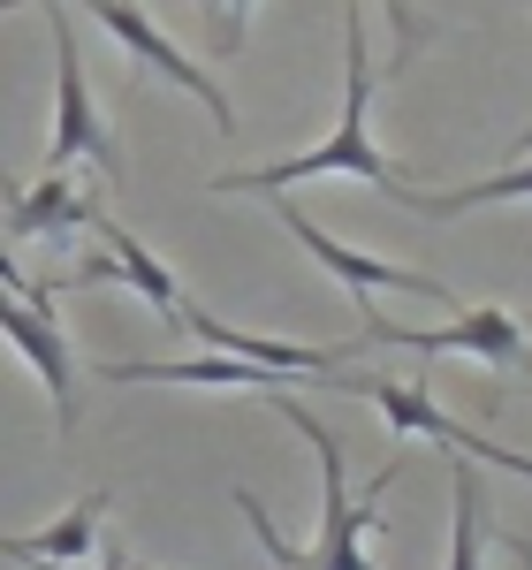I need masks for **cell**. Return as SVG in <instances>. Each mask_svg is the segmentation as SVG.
<instances>
[{
	"label": "cell",
	"instance_id": "cell-1",
	"mask_svg": "<svg viewBox=\"0 0 532 570\" xmlns=\"http://www.w3.org/2000/svg\"><path fill=\"white\" fill-rule=\"evenodd\" d=\"M343 107H335V122H327V137L312 145V153H289V160H266V168H228V176H214V190L221 198H282L289 183H327V176H357L373 183L381 198H396L403 176L396 160L373 145V69H365V0H343Z\"/></svg>",
	"mask_w": 532,
	"mask_h": 570
},
{
	"label": "cell",
	"instance_id": "cell-2",
	"mask_svg": "<svg viewBox=\"0 0 532 570\" xmlns=\"http://www.w3.org/2000/svg\"><path fill=\"white\" fill-rule=\"evenodd\" d=\"M266 403H274V419H289L297 441L319 456V532H312V548H305V570H381V502H388V487L403 480V464H381V472L365 480V502H357L351 472H343V441L327 434L289 389H266Z\"/></svg>",
	"mask_w": 532,
	"mask_h": 570
},
{
	"label": "cell",
	"instance_id": "cell-3",
	"mask_svg": "<svg viewBox=\"0 0 532 570\" xmlns=\"http://www.w3.org/2000/svg\"><path fill=\"white\" fill-rule=\"evenodd\" d=\"M53 282H23L16 266L0 259V343L16 351V365H31V381L53 403V426L69 441L77 426V343L61 335V312H53Z\"/></svg>",
	"mask_w": 532,
	"mask_h": 570
},
{
	"label": "cell",
	"instance_id": "cell-4",
	"mask_svg": "<svg viewBox=\"0 0 532 570\" xmlns=\"http://www.w3.org/2000/svg\"><path fill=\"white\" fill-rule=\"evenodd\" d=\"M46 39H53V137H46L39 176H69L77 160H91L99 176H122V145L107 137V115L85 85V53H77V31L61 23V0H46Z\"/></svg>",
	"mask_w": 532,
	"mask_h": 570
},
{
	"label": "cell",
	"instance_id": "cell-5",
	"mask_svg": "<svg viewBox=\"0 0 532 570\" xmlns=\"http://www.w3.org/2000/svg\"><path fill=\"white\" fill-rule=\"evenodd\" d=\"M357 343L381 351H411V357H480L487 373H532V335L518 327L510 305H456L449 327H396V320H365Z\"/></svg>",
	"mask_w": 532,
	"mask_h": 570
},
{
	"label": "cell",
	"instance_id": "cell-6",
	"mask_svg": "<svg viewBox=\"0 0 532 570\" xmlns=\"http://www.w3.org/2000/svg\"><path fill=\"white\" fill-rule=\"evenodd\" d=\"M77 8H85V16H91V23H99L115 46H122V61H137V77H160V85H176L183 99H198V107H206V122H214L221 137L236 130L228 91L214 85V77H206V69H198V61H190V53H183V46L168 39V31H160V23H152L137 0H77Z\"/></svg>",
	"mask_w": 532,
	"mask_h": 570
},
{
	"label": "cell",
	"instance_id": "cell-7",
	"mask_svg": "<svg viewBox=\"0 0 532 570\" xmlns=\"http://www.w3.org/2000/svg\"><path fill=\"white\" fill-rule=\"evenodd\" d=\"M99 252H91L77 274H53V289L61 297H77V289H130L137 305H152L168 327H183V312H190V289H183L176 274H168V259L137 236V228H122V220H107L99 214Z\"/></svg>",
	"mask_w": 532,
	"mask_h": 570
},
{
	"label": "cell",
	"instance_id": "cell-8",
	"mask_svg": "<svg viewBox=\"0 0 532 570\" xmlns=\"http://www.w3.org/2000/svg\"><path fill=\"white\" fill-rule=\"evenodd\" d=\"M274 214H282V228H289L312 259H319L335 282H343V289H351L357 305H365V297H381V289H396V297H426V305H464L442 274H426V266H396V259H373V252H357V244H343V236H327V228H319L305 206H289V198H274Z\"/></svg>",
	"mask_w": 532,
	"mask_h": 570
},
{
	"label": "cell",
	"instance_id": "cell-9",
	"mask_svg": "<svg viewBox=\"0 0 532 570\" xmlns=\"http://www.w3.org/2000/svg\"><path fill=\"white\" fill-rule=\"evenodd\" d=\"M0 228H8V244H69L77 228H99V198L69 176H39L31 190H8V168H0Z\"/></svg>",
	"mask_w": 532,
	"mask_h": 570
},
{
	"label": "cell",
	"instance_id": "cell-10",
	"mask_svg": "<svg viewBox=\"0 0 532 570\" xmlns=\"http://www.w3.org/2000/svg\"><path fill=\"white\" fill-rule=\"evenodd\" d=\"M115 389H228V395H266V389H289L274 365H244V357H228V351H206V357H190V365H99Z\"/></svg>",
	"mask_w": 532,
	"mask_h": 570
},
{
	"label": "cell",
	"instance_id": "cell-11",
	"mask_svg": "<svg viewBox=\"0 0 532 570\" xmlns=\"http://www.w3.org/2000/svg\"><path fill=\"white\" fill-rule=\"evenodd\" d=\"M99 525H107V487H91L85 502H69V510L39 532H16V540L0 532V556H8V563H99V556H107Z\"/></svg>",
	"mask_w": 532,
	"mask_h": 570
},
{
	"label": "cell",
	"instance_id": "cell-12",
	"mask_svg": "<svg viewBox=\"0 0 532 570\" xmlns=\"http://www.w3.org/2000/svg\"><path fill=\"white\" fill-rule=\"evenodd\" d=\"M312 389H335V395H357V403H373V411H381L396 434H426V441H449V434H456V419H449L434 395L411 389V381H388V373H343V365H335V373H319Z\"/></svg>",
	"mask_w": 532,
	"mask_h": 570
},
{
	"label": "cell",
	"instance_id": "cell-13",
	"mask_svg": "<svg viewBox=\"0 0 532 570\" xmlns=\"http://www.w3.org/2000/svg\"><path fill=\"white\" fill-rule=\"evenodd\" d=\"M442 570H487V487H480V464L464 449H449V563Z\"/></svg>",
	"mask_w": 532,
	"mask_h": 570
},
{
	"label": "cell",
	"instance_id": "cell-14",
	"mask_svg": "<svg viewBox=\"0 0 532 570\" xmlns=\"http://www.w3.org/2000/svg\"><path fill=\"white\" fill-rule=\"evenodd\" d=\"M525 198H532V160L502 168V176H480V183H456V190H434V198L396 190V206H411L426 220H456V214H480V206H525Z\"/></svg>",
	"mask_w": 532,
	"mask_h": 570
},
{
	"label": "cell",
	"instance_id": "cell-15",
	"mask_svg": "<svg viewBox=\"0 0 532 570\" xmlns=\"http://www.w3.org/2000/svg\"><path fill=\"white\" fill-rule=\"evenodd\" d=\"M449 449H464L472 464H494V472H510V480H532V456H525V449H510V441H487L480 426H464V419H456Z\"/></svg>",
	"mask_w": 532,
	"mask_h": 570
},
{
	"label": "cell",
	"instance_id": "cell-16",
	"mask_svg": "<svg viewBox=\"0 0 532 570\" xmlns=\"http://www.w3.org/2000/svg\"><path fill=\"white\" fill-rule=\"evenodd\" d=\"M198 8H206V46L228 61V53L244 46V31H252V8H259V0H198Z\"/></svg>",
	"mask_w": 532,
	"mask_h": 570
},
{
	"label": "cell",
	"instance_id": "cell-17",
	"mask_svg": "<svg viewBox=\"0 0 532 570\" xmlns=\"http://www.w3.org/2000/svg\"><path fill=\"white\" fill-rule=\"evenodd\" d=\"M236 510H244V525L259 532V548L274 556V570H305V556H297V548H289L282 532H274V518H266V502H259V494H244V487H236Z\"/></svg>",
	"mask_w": 532,
	"mask_h": 570
},
{
	"label": "cell",
	"instance_id": "cell-18",
	"mask_svg": "<svg viewBox=\"0 0 532 570\" xmlns=\"http://www.w3.org/2000/svg\"><path fill=\"white\" fill-rule=\"evenodd\" d=\"M381 16H388V39H396V61H388V69H403V61L418 53V39H434V23L418 31V16H411V0H381Z\"/></svg>",
	"mask_w": 532,
	"mask_h": 570
},
{
	"label": "cell",
	"instance_id": "cell-19",
	"mask_svg": "<svg viewBox=\"0 0 532 570\" xmlns=\"http://www.w3.org/2000/svg\"><path fill=\"white\" fill-rule=\"evenodd\" d=\"M510 556H518V563L532 570V540H525V532H518V540H510Z\"/></svg>",
	"mask_w": 532,
	"mask_h": 570
},
{
	"label": "cell",
	"instance_id": "cell-20",
	"mask_svg": "<svg viewBox=\"0 0 532 570\" xmlns=\"http://www.w3.org/2000/svg\"><path fill=\"white\" fill-rule=\"evenodd\" d=\"M23 8H31V0H0V23H8V16H23Z\"/></svg>",
	"mask_w": 532,
	"mask_h": 570
},
{
	"label": "cell",
	"instance_id": "cell-21",
	"mask_svg": "<svg viewBox=\"0 0 532 570\" xmlns=\"http://www.w3.org/2000/svg\"><path fill=\"white\" fill-rule=\"evenodd\" d=\"M518 160H532V130H525V137H518Z\"/></svg>",
	"mask_w": 532,
	"mask_h": 570
},
{
	"label": "cell",
	"instance_id": "cell-22",
	"mask_svg": "<svg viewBox=\"0 0 532 570\" xmlns=\"http://www.w3.org/2000/svg\"><path fill=\"white\" fill-rule=\"evenodd\" d=\"M518 327H525V335H532V312H518Z\"/></svg>",
	"mask_w": 532,
	"mask_h": 570
}]
</instances>
